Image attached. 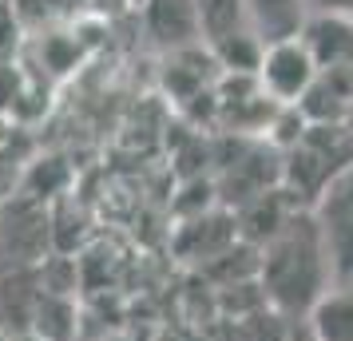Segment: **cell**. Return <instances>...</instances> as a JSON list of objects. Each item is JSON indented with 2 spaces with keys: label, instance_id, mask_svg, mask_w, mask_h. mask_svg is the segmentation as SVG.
<instances>
[{
  "label": "cell",
  "instance_id": "15",
  "mask_svg": "<svg viewBox=\"0 0 353 341\" xmlns=\"http://www.w3.org/2000/svg\"><path fill=\"white\" fill-rule=\"evenodd\" d=\"M24 20H20L17 4L12 0H0V64H12L20 60V48H24Z\"/></svg>",
  "mask_w": 353,
  "mask_h": 341
},
{
  "label": "cell",
  "instance_id": "3",
  "mask_svg": "<svg viewBox=\"0 0 353 341\" xmlns=\"http://www.w3.org/2000/svg\"><path fill=\"white\" fill-rule=\"evenodd\" d=\"M52 211L44 203L12 195L0 218V270H32L48 258Z\"/></svg>",
  "mask_w": 353,
  "mask_h": 341
},
{
  "label": "cell",
  "instance_id": "14",
  "mask_svg": "<svg viewBox=\"0 0 353 341\" xmlns=\"http://www.w3.org/2000/svg\"><path fill=\"white\" fill-rule=\"evenodd\" d=\"M40 60H44L40 72H48L52 80H60V76L72 72L76 60H80V40L68 36V32H48L44 40H40Z\"/></svg>",
  "mask_w": 353,
  "mask_h": 341
},
{
  "label": "cell",
  "instance_id": "13",
  "mask_svg": "<svg viewBox=\"0 0 353 341\" xmlns=\"http://www.w3.org/2000/svg\"><path fill=\"white\" fill-rule=\"evenodd\" d=\"M290 325L294 322L286 313H278L274 306H258L250 313L234 318V333H239V341H286Z\"/></svg>",
  "mask_w": 353,
  "mask_h": 341
},
{
  "label": "cell",
  "instance_id": "11",
  "mask_svg": "<svg viewBox=\"0 0 353 341\" xmlns=\"http://www.w3.org/2000/svg\"><path fill=\"white\" fill-rule=\"evenodd\" d=\"M68 179H72V171L60 155H32V163L24 167V175L17 183V195L48 207L52 198H60L68 191Z\"/></svg>",
  "mask_w": 353,
  "mask_h": 341
},
{
  "label": "cell",
  "instance_id": "1",
  "mask_svg": "<svg viewBox=\"0 0 353 341\" xmlns=\"http://www.w3.org/2000/svg\"><path fill=\"white\" fill-rule=\"evenodd\" d=\"M258 286L266 302L290 322H302L310 306L334 286L310 211H294L278 234L258 246Z\"/></svg>",
  "mask_w": 353,
  "mask_h": 341
},
{
  "label": "cell",
  "instance_id": "18",
  "mask_svg": "<svg viewBox=\"0 0 353 341\" xmlns=\"http://www.w3.org/2000/svg\"><path fill=\"white\" fill-rule=\"evenodd\" d=\"M123 4H128V8H135V12H139V8H143L147 0H123Z\"/></svg>",
  "mask_w": 353,
  "mask_h": 341
},
{
  "label": "cell",
  "instance_id": "10",
  "mask_svg": "<svg viewBox=\"0 0 353 341\" xmlns=\"http://www.w3.org/2000/svg\"><path fill=\"white\" fill-rule=\"evenodd\" d=\"M262 52H266V44H262L250 28H239V32L219 36V40H210V44H207L210 64L223 68L226 76H246V80H254V76H258Z\"/></svg>",
  "mask_w": 353,
  "mask_h": 341
},
{
  "label": "cell",
  "instance_id": "7",
  "mask_svg": "<svg viewBox=\"0 0 353 341\" xmlns=\"http://www.w3.org/2000/svg\"><path fill=\"white\" fill-rule=\"evenodd\" d=\"M298 112L310 127H337L353 115V72H318Z\"/></svg>",
  "mask_w": 353,
  "mask_h": 341
},
{
  "label": "cell",
  "instance_id": "19",
  "mask_svg": "<svg viewBox=\"0 0 353 341\" xmlns=\"http://www.w3.org/2000/svg\"><path fill=\"white\" fill-rule=\"evenodd\" d=\"M12 341H40V338H36V333H17Z\"/></svg>",
  "mask_w": 353,
  "mask_h": 341
},
{
  "label": "cell",
  "instance_id": "21",
  "mask_svg": "<svg viewBox=\"0 0 353 341\" xmlns=\"http://www.w3.org/2000/svg\"><path fill=\"white\" fill-rule=\"evenodd\" d=\"M0 341H12V333H4V329H0Z\"/></svg>",
  "mask_w": 353,
  "mask_h": 341
},
{
  "label": "cell",
  "instance_id": "8",
  "mask_svg": "<svg viewBox=\"0 0 353 341\" xmlns=\"http://www.w3.org/2000/svg\"><path fill=\"white\" fill-rule=\"evenodd\" d=\"M246 4V28L262 40V44H278V40H294L302 32L310 4L305 0H242Z\"/></svg>",
  "mask_w": 353,
  "mask_h": 341
},
{
  "label": "cell",
  "instance_id": "5",
  "mask_svg": "<svg viewBox=\"0 0 353 341\" xmlns=\"http://www.w3.org/2000/svg\"><path fill=\"white\" fill-rule=\"evenodd\" d=\"M139 20H143L147 40L167 56L203 48V24H199L194 0H147L139 8Z\"/></svg>",
  "mask_w": 353,
  "mask_h": 341
},
{
  "label": "cell",
  "instance_id": "4",
  "mask_svg": "<svg viewBox=\"0 0 353 341\" xmlns=\"http://www.w3.org/2000/svg\"><path fill=\"white\" fill-rule=\"evenodd\" d=\"M314 80H318V68H314V60H310V52L302 48L298 36L294 40L266 44L254 83L274 107H298Z\"/></svg>",
  "mask_w": 353,
  "mask_h": 341
},
{
  "label": "cell",
  "instance_id": "22",
  "mask_svg": "<svg viewBox=\"0 0 353 341\" xmlns=\"http://www.w3.org/2000/svg\"><path fill=\"white\" fill-rule=\"evenodd\" d=\"M350 20H353V12H350Z\"/></svg>",
  "mask_w": 353,
  "mask_h": 341
},
{
  "label": "cell",
  "instance_id": "12",
  "mask_svg": "<svg viewBox=\"0 0 353 341\" xmlns=\"http://www.w3.org/2000/svg\"><path fill=\"white\" fill-rule=\"evenodd\" d=\"M194 8H199V24H203V44L246 28V4L242 0H194Z\"/></svg>",
  "mask_w": 353,
  "mask_h": 341
},
{
  "label": "cell",
  "instance_id": "2",
  "mask_svg": "<svg viewBox=\"0 0 353 341\" xmlns=\"http://www.w3.org/2000/svg\"><path fill=\"white\" fill-rule=\"evenodd\" d=\"M310 218L325 250L330 278L337 286L353 282V163L325 183V191L310 203Z\"/></svg>",
  "mask_w": 353,
  "mask_h": 341
},
{
  "label": "cell",
  "instance_id": "20",
  "mask_svg": "<svg viewBox=\"0 0 353 341\" xmlns=\"http://www.w3.org/2000/svg\"><path fill=\"white\" fill-rule=\"evenodd\" d=\"M4 207H8V195H0V218H4Z\"/></svg>",
  "mask_w": 353,
  "mask_h": 341
},
{
  "label": "cell",
  "instance_id": "16",
  "mask_svg": "<svg viewBox=\"0 0 353 341\" xmlns=\"http://www.w3.org/2000/svg\"><path fill=\"white\" fill-rule=\"evenodd\" d=\"M310 12H353V0H305Z\"/></svg>",
  "mask_w": 353,
  "mask_h": 341
},
{
  "label": "cell",
  "instance_id": "17",
  "mask_svg": "<svg viewBox=\"0 0 353 341\" xmlns=\"http://www.w3.org/2000/svg\"><path fill=\"white\" fill-rule=\"evenodd\" d=\"M286 341H314V333L305 329V322H294L290 325V333H286Z\"/></svg>",
  "mask_w": 353,
  "mask_h": 341
},
{
  "label": "cell",
  "instance_id": "6",
  "mask_svg": "<svg viewBox=\"0 0 353 341\" xmlns=\"http://www.w3.org/2000/svg\"><path fill=\"white\" fill-rule=\"evenodd\" d=\"M302 48L318 72H353V20L350 12H310L302 24Z\"/></svg>",
  "mask_w": 353,
  "mask_h": 341
},
{
  "label": "cell",
  "instance_id": "9",
  "mask_svg": "<svg viewBox=\"0 0 353 341\" xmlns=\"http://www.w3.org/2000/svg\"><path fill=\"white\" fill-rule=\"evenodd\" d=\"M314 341H353V282L330 286L302 318Z\"/></svg>",
  "mask_w": 353,
  "mask_h": 341
}]
</instances>
